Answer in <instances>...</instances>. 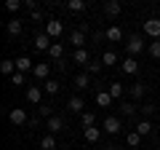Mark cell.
<instances>
[{"mask_svg": "<svg viewBox=\"0 0 160 150\" xmlns=\"http://www.w3.org/2000/svg\"><path fill=\"white\" fill-rule=\"evenodd\" d=\"M80 123H83V129L96 126V115H93V113H83V115H80Z\"/></svg>", "mask_w": 160, "mask_h": 150, "instance_id": "29", "label": "cell"}, {"mask_svg": "<svg viewBox=\"0 0 160 150\" xmlns=\"http://www.w3.org/2000/svg\"><path fill=\"white\" fill-rule=\"evenodd\" d=\"M67 107H69V113H78V115H83V113H86V110H83V107H86V102H83L80 97H72V99L67 102Z\"/></svg>", "mask_w": 160, "mask_h": 150, "instance_id": "14", "label": "cell"}, {"mask_svg": "<svg viewBox=\"0 0 160 150\" xmlns=\"http://www.w3.org/2000/svg\"><path fill=\"white\" fill-rule=\"evenodd\" d=\"M8 121H11L13 126H22V123H27V113H24L22 107H13L11 113H8Z\"/></svg>", "mask_w": 160, "mask_h": 150, "instance_id": "8", "label": "cell"}, {"mask_svg": "<svg viewBox=\"0 0 160 150\" xmlns=\"http://www.w3.org/2000/svg\"><path fill=\"white\" fill-rule=\"evenodd\" d=\"M40 150H56V137L53 134H46L40 139Z\"/></svg>", "mask_w": 160, "mask_h": 150, "instance_id": "21", "label": "cell"}, {"mask_svg": "<svg viewBox=\"0 0 160 150\" xmlns=\"http://www.w3.org/2000/svg\"><path fill=\"white\" fill-rule=\"evenodd\" d=\"M32 22H43V11H40V8H38V11H32Z\"/></svg>", "mask_w": 160, "mask_h": 150, "instance_id": "40", "label": "cell"}, {"mask_svg": "<svg viewBox=\"0 0 160 150\" xmlns=\"http://www.w3.org/2000/svg\"><path fill=\"white\" fill-rule=\"evenodd\" d=\"M107 91H109V97H112V99H120V97H123V86H120L118 81H115V83H109V88H107Z\"/></svg>", "mask_w": 160, "mask_h": 150, "instance_id": "30", "label": "cell"}, {"mask_svg": "<svg viewBox=\"0 0 160 150\" xmlns=\"http://www.w3.org/2000/svg\"><path fill=\"white\" fill-rule=\"evenodd\" d=\"M83 137H86V142H99V139H102V129L88 126V129H83Z\"/></svg>", "mask_w": 160, "mask_h": 150, "instance_id": "12", "label": "cell"}, {"mask_svg": "<svg viewBox=\"0 0 160 150\" xmlns=\"http://www.w3.org/2000/svg\"><path fill=\"white\" fill-rule=\"evenodd\" d=\"M38 113H40V115H46V118H51V104H40Z\"/></svg>", "mask_w": 160, "mask_h": 150, "instance_id": "37", "label": "cell"}, {"mask_svg": "<svg viewBox=\"0 0 160 150\" xmlns=\"http://www.w3.org/2000/svg\"><path fill=\"white\" fill-rule=\"evenodd\" d=\"M149 131H152V123H149V121H144V118H142V121L136 123V134H142V137H147Z\"/></svg>", "mask_w": 160, "mask_h": 150, "instance_id": "28", "label": "cell"}, {"mask_svg": "<svg viewBox=\"0 0 160 150\" xmlns=\"http://www.w3.org/2000/svg\"><path fill=\"white\" fill-rule=\"evenodd\" d=\"M59 88H62V86H59V81H53V78H48V81L43 83V91L51 94V97H53V94H59Z\"/></svg>", "mask_w": 160, "mask_h": 150, "instance_id": "24", "label": "cell"}, {"mask_svg": "<svg viewBox=\"0 0 160 150\" xmlns=\"http://www.w3.org/2000/svg\"><path fill=\"white\" fill-rule=\"evenodd\" d=\"M67 11L83 13V11H86V0H69V3H67Z\"/></svg>", "mask_w": 160, "mask_h": 150, "instance_id": "23", "label": "cell"}, {"mask_svg": "<svg viewBox=\"0 0 160 150\" xmlns=\"http://www.w3.org/2000/svg\"><path fill=\"white\" fill-rule=\"evenodd\" d=\"M112 102H115V99L109 97V91H99L96 94V104H99V107H109Z\"/></svg>", "mask_w": 160, "mask_h": 150, "instance_id": "22", "label": "cell"}, {"mask_svg": "<svg viewBox=\"0 0 160 150\" xmlns=\"http://www.w3.org/2000/svg\"><path fill=\"white\" fill-rule=\"evenodd\" d=\"M69 43H72L75 48H83L86 46V29H75V32L69 35Z\"/></svg>", "mask_w": 160, "mask_h": 150, "instance_id": "13", "label": "cell"}, {"mask_svg": "<svg viewBox=\"0 0 160 150\" xmlns=\"http://www.w3.org/2000/svg\"><path fill=\"white\" fill-rule=\"evenodd\" d=\"M48 56H51V59H59V62H62V56H64V43H53V46L51 48H48Z\"/></svg>", "mask_w": 160, "mask_h": 150, "instance_id": "18", "label": "cell"}, {"mask_svg": "<svg viewBox=\"0 0 160 150\" xmlns=\"http://www.w3.org/2000/svg\"><path fill=\"white\" fill-rule=\"evenodd\" d=\"M144 91H147L144 83H133V86H131V97L133 99H144Z\"/></svg>", "mask_w": 160, "mask_h": 150, "instance_id": "27", "label": "cell"}, {"mask_svg": "<svg viewBox=\"0 0 160 150\" xmlns=\"http://www.w3.org/2000/svg\"><path fill=\"white\" fill-rule=\"evenodd\" d=\"M104 38L112 40V43H120V40H123V29H120V27H109L107 32H104Z\"/></svg>", "mask_w": 160, "mask_h": 150, "instance_id": "17", "label": "cell"}, {"mask_svg": "<svg viewBox=\"0 0 160 150\" xmlns=\"http://www.w3.org/2000/svg\"><path fill=\"white\" fill-rule=\"evenodd\" d=\"M126 142H128V147H139V145H142V134H136V131H131V134H128V137H126Z\"/></svg>", "mask_w": 160, "mask_h": 150, "instance_id": "31", "label": "cell"}, {"mask_svg": "<svg viewBox=\"0 0 160 150\" xmlns=\"http://www.w3.org/2000/svg\"><path fill=\"white\" fill-rule=\"evenodd\" d=\"M24 8H29V11H38V3H35V0H24Z\"/></svg>", "mask_w": 160, "mask_h": 150, "instance_id": "39", "label": "cell"}, {"mask_svg": "<svg viewBox=\"0 0 160 150\" xmlns=\"http://www.w3.org/2000/svg\"><path fill=\"white\" fill-rule=\"evenodd\" d=\"M16 70H19V72H27V70H35V64H32L29 56H19L16 59Z\"/></svg>", "mask_w": 160, "mask_h": 150, "instance_id": "19", "label": "cell"}, {"mask_svg": "<svg viewBox=\"0 0 160 150\" xmlns=\"http://www.w3.org/2000/svg\"><path fill=\"white\" fill-rule=\"evenodd\" d=\"M123 115H133V113H136V104H131V102H123Z\"/></svg>", "mask_w": 160, "mask_h": 150, "instance_id": "35", "label": "cell"}, {"mask_svg": "<svg viewBox=\"0 0 160 150\" xmlns=\"http://www.w3.org/2000/svg\"><path fill=\"white\" fill-rule=\"evenodd\" d=\"M51 46H53V40L48 38L46 32H38V35H35V48H38V51H46L48 54V48H51Z\"/></svg>", "mask_w": 160, "mask_h": 150, "instance_id": "5", "label": "cell"}, {"mask_svg": "<svg viewBox=\"0 0 160 150\" xmlns=\"http://www.w3.org/2000/svg\"><path fill=\"white\" fill-rule=\"evenodd\" d=\"M120 67H123V72H126V75H136V72H139V62H136L133 56H126Z\"/></svg>", "mask_w": 160, "mask_h": 150, "instance_id": "11", "label": "cell"}, {"mask_svg": "<svg viewBox=\"0 0 160 150\" xmlns=\"http://www.w3.org/2000/svg\"><path fill=\"white\" fill-rule=\"evenodd\" d=\"M102 11L107 13V16H120V13H123V6H120L118 0H107L102 6Z\"/></svg>", "mask_w": 160, "mask_h": 150, "instance_id": "9", "label": "cell"}, {"mask_svg": "<svg viewBox=\"0 0 160 150\" xmlns=\"http://www.w3.org/2000/svg\"><path fill=\"white\" fill-rule=\"evenodd\" d=\"M0 72L3 75H13L16 72V59H3V62H0Z\"/></svg>", "mask_w": 160, "mask_h": 150, "instance_id": "16", "label": "cell"}, {"mask_svg": "<svg viewBox=\"0 0 160 150\" xmlns=\"http://www.w3.org/2000/svg\"><path fill=\"white\" fill-rule=\"evenodd\" d=\"M6 29H8V35H22V22H19V19H11V22L6 24Z\"/></svg>", "mask_w": 160, "mask_h": 150, "instance_id": "26", "label": "cell"}, {"mask_svg": "<svg viewBox=\"0 0 160 150\" xmlns=\"http://www.w3.org/2000/svg\"><path fill=\"white\" fill-rule=\"evenodd\" d=\"M43 32H46L51 40H53V38H62V32H64V22H59V19H48Z\"/></svg>", "mask_w": 160, "mask_h": 150, "instance_id": "1", "label": "cell"}, {"mask_svg": "<svg viewBox=\"0 0 160 150\" xmlns=\"http://www.w3.org/2000/svg\"><path fill=\"white\" fill-rule=\"evenodd\" d=\"M43 94H46V91H43V86H29L27 88V99L32 104H38V107H40V102H43Z\"/></svg>", "mask_w": 160, "mask_h": 150, "instance_id": "6", "label": "cell"}, {"mask_svg": "<svg viewBox=\"0 0 160 150\" xmlns=\"http://www.w3.org/2000/svg\"><path fill=\"white\" fill-rule=\"evenodd\" d=\"M72 59H75V64H91V56H88L86 48H75Z\"/></svg>", "mask_w": 160, "mask_h": 150, "instance_id": "15", "label": "cell"}, {"mask_svg": "<svg viewBox=\"0 0 160 150\" xmlns=\"http://www.w3.org/2000/svg\"><path fill=\"white\" fill-rule=\"evenodd\" d=\"M32 75H35V81H43V83H46L48 75H51V64L38 62V64H35V70H32Z\"/></svg>", "mask_w": 160, "mask_h": 150, "instance_id": "4", "label": "cell"}, {"mask_svg": "<svg viewBox=\"0 0 160 150\" xmlns=\"http://www.w3.org/2000/svg\"><path fill=\"white\" fill-rule=\"evenodd\" d=\"M22 6H24V0H6V11H11V13H16Z\"/></svg>", "mask_w": 160, "mask_h": 150, "instance_id": "32", "label": "cell"}, {"mask_svg": "<svg viewBox=\"0 0 160 150\" xmlns=\"http://www.w3.org/2000/svg\"><path fill=\"white\" fill-rule=\"evenodd\" d=\"M11 83H13V86H24V72H19V70H16V72L11 75Z\"/></svg>", "mask_w": 160, "mask_h": 150, "instance_id": "34", "label": "cell"}, {"mask_svg": "<svg viewBox=\"0 0 160 150\" xmlns=\"http://www.w3.org/2000/svg\"><path fill=\"white\" fill-rule=\"evenodd\" d=\"M99 62H102L104 67H109V64H118V54H115V51H104Z\"/></svg>", "mask_w": 160, "mask_h": 150, "instance_id": "25", "label": "cell"}, {"mask_svg": "<svg viewBox=\"0 0 160 150\" xmlns=\"http://www.w3.org/2000/svg\"><path fill=\"white\" fill-rule=\"evenodd\" d=\"M46 129H48V134H59L64 129V118H59V115H51L46 121Z\"/></svg>", "mask_w": 160, "mask_h": 150, "instance_id": "7", "label": "cell"}, {"mask_svg": "<svg viewBox=\"0 0 160 150\" xmlns=\"http://www.w3.org/2000/svg\"><path fill=\"white\" fill-rule=\"evenodd\" d=\"M149 56H152V59H160V40L149 43Z\"/></svg>", "mask_w": 160, "mask_h": 150, "instance_id": "33", "label": "cell"}, {"mask_svg": "<svg viewBox=\"0 0 160 150\" xmlns=\"http://www.w3.org/2000/svg\"><path fill=\"white\" fill-rule=\"evenodd\" d=\"M126 48H128V54H131V56H136V54L144 51V40L139 38V35H131V38H128V43H126Z\"/></svg>", "mask_w": 160, "mask_h": 150, "instance_id": "3", "label": "cell"}, {"mask_svg": "<svg viewBox=\"0 0 160 150\" xmlns=\"http://www.w3.org/2000/svg\"><path fill=\"white\" fill-rule=\"evenodd\" d=\"M120 129H123V123H120V118H115V115L104 118V123H102V131H107V134H120Z\"/></svg>", "mask_w": 160, "mask_h": 150, "instance_id": "2", "label": "cell"}, {"mask_svg": "<svg viewBox=\"0 0 160 150\" xmlns=\"http://www.w3.org/2000/svg\"><path fill=\"white\" fill-rule=\"evenodd\" d=\"M144 32L149 38H160V19H147L144 22Z\"/></svg>", "mask_w": 160, "mask_h": 150, "instance_id": "10", "label": "cell"}, {"mask_svg": "<svg viewBox=\"0 0 160 150\" xmlns=\"http://www.w3.org/2000/svg\"><path fill=\"white\" fill-rule=\"evenodd\" d=\"M88 83H91V75H88V72H78V75H75V86H78L80 91L88 88Z\"/></svg>", "mask_w": 160, "mask_h": 150, "instance_id": "20", "label": "cell"}, {"mask_svg": "<svg viewBox=\"0 0 160 150\" xmlns=\"http://www.w3.org/2000/svg\"><path fill=\"white\" fill-rule=\"evenodd\" d=\"M102 67H104L102 62H91V64H88V75H96V72H99Z\"/></svg>", "mask_w": 160, "mask_h": 150, "instance_id": "36", "label": "cell"}, {"mask_svg": "<svg viewBox=\"0 0 160 150\" xmlns=\"http://www.w3.org/2000/svg\"><path fill=\"white\" fill-rule=\"evenodd\" d=\"M155 113V104H144L142 107V115H144V121H147V115H152Z\"/></svg>", "mask_w": 160, "mask_h": 150, "instance_id": "38", "label": "cell"}]
</instances>
